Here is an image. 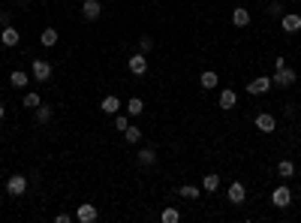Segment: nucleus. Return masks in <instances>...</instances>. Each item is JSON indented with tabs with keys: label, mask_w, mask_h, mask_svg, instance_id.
Instances as JSON below:
<instances>
[{
	"label": "nucleus",
	"mask_w": 301,
	"mask_h": 223,
	"mask_svg": "<svg viewBox=\"0 0 301 223\" xmlns=\"http://www.w3.org/2000/svg\"><path fill=\"white\" fill-rule=\"evenodd\" d=\"M232 24H235V28H247V24H250V9H244V6L232 9Z\"/></svg>",
	"instance_id": "dca6fc26"
},
{
	"label": "nucleus",
	"mask_w": 301,
	"mask_h": 223,
	"mask_svg": "<svg viewBox=\"0 0 301 223\" xmlns=\"http://www.w3.org/2000/svg\"><path fill=\"white\" fill-rule=\"evenodd\" d=\"M33 112H36V124H48V121H52V115H55L52 106H42V103H39Z\"/></svg>",
	"instance_id": "4be33fe9"
},
{
	"label": "nucleus",
	"mask_w": 301,
	"mask_h": 223,
	"mask_svg": "<svg viewBox=\"0 0 301 223\" xmlns=\"http://www.w3.org/2000/svg\"><path fill=\"white\" fill-rule=\"evenodd\" d=\"M286 66V58H274V69H283Z\"/></svg>",
	"instance_id": "2f4dec72"
},
{
	"label": "nucleus",
	"mask_w": 301,
	"mask_h": 223,
	"mask_svg": "<svg viewBox=\"0 0 301 223\" xmlns=\"http://www.w3.org/2000/svg\"><path fill=\"white\" fill-rule=\"evenodd\" d=\"M150 48H154V39H150V36H139V52H142V55H148Z\"/></svg>",
	"instance_id": "cd10ccee"
},
{
	"label": "nucleus",
	"mask_w": 301,
	"mask_h": 223,
	"mask_svg": "<svg viewBox=\"0 0 301 223\" xmlns=\"http://www.w3.org/2000/svg\"><path fill=\"white\" fill-rule=\"evenodd\" d=\"M226 196H229L232 205H241V202L247 199V187H244L241 181H235V184H229V193H226Z\"/></svg>",
	"instance_id": "f8f14e48"
},
{
	"label": "nucleus",
	"mask_w": 301,
	"mask_h": 223,
	"mask_svg": "<svg viewBox=\"0 0 301 223\" xmlns=\"http://www.w3.org/2000/svg\"><path fill=\"white\" fill-rule=\"evenodd\" d=\"M99 109H103V115H118V109H120V100L115 94H109V96H103V103H99Z\"/></svg>",
	"instance_id": "4468645a"
},
{
	"label": "nucleus",
	"mask_w": 301,
	"mask_h": 223,
	"mask_svg": "<svg viewBox=\"0 0 301 223\" xmlns=\"http://www.w3.org/2000/svg\"><path fill=\"white\" fill-rule=\"evenodd\" d=\"M280 28H283V33H298L301 31V15L298 12H283L280 15Z\"/></svg>",
	"instance_id": "7ed1b4c3"
},
{
	"label": "nucleus",
	"mask_w": 301,
	"mask_h": 223,
	"mask_svg": "<svg viewBox=\"0 0 301 223\" xmlns=\"http://www.w3.org/2000/svg\"><path fill=\"white\" fill-rule=\"evenodd\" d=\"M123 136H127V142H130V145H139V142H142V130H139V127H133V124H130L127 130H123Z\"/></svg>",
	"instance_id": "393cba45"
},
{
	"label": "nucleus",
	"mask_w": 301,
	"mask_h": 223,
	"mask_svg": "<svg viewBox=\"0 0 301 223\" xmlns=\"http://www.w3.org/2000/svg\"><path fill=\"white\" fill-rule=\"evenodd\" d=\"M39 103H42V96H39L36 91H28V94H24V100H21V106H24V109H36Z\"/></svg>",
	"instance_id": "412c9836"
},
{
	"label": "nucleus",
	"mask_w": 301,
	"mask_h": 223,
	"mask_svg": "<svg viewBox=\"0 0 301 223\" xmlns=\"http://www.w3.org/2000/svg\"><path fill=\"white\" fill-rule=\"evenodd\" d=\"M127 69L133 72V76H145V72H148V58L142 52L133 55V58H127Z\"/></svg>",
	"instance_id": "0eeeda50"
},
{
	"label": "nucleus",
	"mask_w": 301,
	"mask_h": 223,
	"mask_svg": "<svg viewBox=\"0 0 301 223\" xmlns=\"http://www.w3.org/2000/svg\"><path fill=\"white\" fill-rule=\"evenodd\" d=\"M58 39H60V33H58L55 28H45V31H42V36H39V42H42L45 48H52V45H55Z\"/></svg>",
	"instance_id": "a211bd4d"
},
{
	"label": "nucleus",
	"mask_w": 301,
	"mask_h": 223,
	"mask_svg": "<svg viewBox=\"0 0 301 223\" xmlns=\"http://www.w3.org/2000/svg\"><path fill=\"white\" fill-rule=\"evenodd\" d=\"M0 42H3L6 48H15V45L21 42V33H18V31L12 28V24H6V28L0 31Z\"/></svg>",
	"instance_id": "9b49d317"
},
{
	"label": "nucleus",
	"mask_w": 301,
	"mask_h": 223,
	"mask_svg": "<svg viewBox=\"0 0 301 223\" xmlns=\"http://www.w3.org/2000/svg\"><path fill=\"white\" fill-rule=\"evenodd\" d=\"M256 130L259 133H274L277 130V118H274L271 112H259L256 115Z\"/></svg>",
	"instance_id": "39448f33"
},
{
	"label": "nucleus",
	"mask_w": 301,
	"mask_h": 223,
	"mask_svg": "<svg viewBox=\"0 0 301 223\" xmlns=\"http://www.w3.org/2000/svg\"><path fill=\"white\" fill-rule=\"evenodd\" d=\"M9 85H12V88H18V91H24V88L30 85V76H28L24 69H15L12 76H9Z\"/></svg>",
	"instance_id": "2eb2a0df"
},
{
	"label": "nucleus",
	"mask_w": 301,
	"mask_h": 223,
	"mask_svg": "<svg viewBox=\"0 0 301 223\" xmlns=\"http://www.w3.org/2000/svg\"><path fill=\"white\" fill-rule=\"evenodd\" d=\"M3 115H6V106H0V121H3Z\"/></svg>",
	"instance_id": "473e14b6"
},
{
	"label": "nucleus",
	"mask_w": 301,
	"mask_h": 223,
	"mask_svg": "<svg viewBox=\"0 0 301 223\" xmlns=\"http://www.w3.org/2000/svg\"><path fill=\"white\" fill-rule=\"evenodd\" d=\"M82 15L88 21H96L99 15H103V3H99V0H85V3H82Z\"/></svg>",
	"instance_id": "9d476101"
},
{
	"label": "nucleus",
	"mask_w": 301,
	"mask_h": 223,
	"mask_svg": "<svg viewBox=\"0 0 301 223\" xmlns=\"http://www.w3.org/2000/svg\"><path fill=\"white\" fill-rule=\"evenodd\" d=\"M271 202H274V208H289V202H292V190L283 184V187H277L271 193Z\"/></svg>",
	"instance_id": "423d86ee"
},
{
	"label": "nucleus",
	"mask_w": 301,
	"mask_h": 223,
	"mask_svg": "<svg viewBox=\"0 0 301 223\" xmlns=\"http://www.w3.org/2000/svg\"><path fill=\"white\" fill-rule=\"evenodd\" d=\"M6 24H12V12H9V9L0 12V28H6Z\"/></svg>",
	"instance_id": "c756f323"
},
{
	"label": "nucleus",
	"mask_w": 301,
	"mask_h": 223,
	"mask_svg": "<svg viewBox=\"0 0 301 223\" xmlns=\"http://www.w3.org/2000/svg\"><path fill=\"white\" fill-rule=\"evenodd\" d=\"M181 196H184V199H199V187L184 184V187H181Z\"/></svg>",
	"instance_id": "bb28decb"
},
{
	"label": "nucleus",
	"mask_w": 301,
	"mask_h": 223,
	"mask_svg": "<svg viewBox=\"0 0 301 223\" xmlns=\"http://www.w3.org/2000/svg\"><path fill=\"white\" fill-rule=\"evenodd\" d=\"M217 82H220V79H217V72H214V69H205L202 76H199V85H202L205 91H214V88H217Z\"/></svg>",
	"instance_id": "f3484780"
},
{
	"label": "nucleus",
	"mask_w": 301,
	"mask_h": 223,
	"mask_svg": "<svg viewBox=\"0 0 301 223\" xmlns=\"http://www.w3.org/2000/svg\"><path fill=\"white\" fill-rule=\"evenodd\" d=\"M136 160H139L142 166H154V163H157V154L150 151V148H142V151L136 154Z\"/></svg>",
	"instance_id": "6ab92c4d"
},
{
	"label": "nucleus",
	"mask_w": 301,
	"mask_h": 223,
	"mask_svg": "<svg viewBox=\"0 0 301 223\" xmlns=\"http://www.w3.org/2000/svg\"><path fill=\"white\" fill-rule=\"evenodd\" d=\"M277 175H280V178H292V175H295V163H292V160H280V163H277Z\"/></svg>",
	"instance_id": "aec40b11"
},
{
	"label": "nucleus",
	"mask_w": 301,
	"mask_h": 223,
	"mask_svg": "<svg viewBox=\"0 0 301 223\" xmlns=\"http://www.w3.org/2000/svg\"><path fill=\"white\" fill-rule=\"evenodd\" d=\"M160 220H163V223H178V220H181V211H178V208H166V211L160 214Z\"/></svg>",
	"instance_id": "a878e982"
},
{
	"label": "nucleus",
	"mask_w": 301,
	"mask_h": 223,
	"mask_svg": "<svg viewBox=\"0 0 301 223\" xmlns=\"http://www.w3.org/2000/svg\"><path fill=\"white\" fill-rule=\"evenodd\" d=\"M127 127H130V124H127V118H123V115H118V118H115V130H120V133H123Z\"/></svg>",
	"instance_id": "c85d7f7f"
},
{
	"label": "nucleus",
	"mask_w": 301,
	"mask_h": 223,
	"mask_svg": "<svg viewBox=\"0 0 301 223\" xmlns=\"http://www.w3.org/2000/svg\"><path fill=\"white\" fill-rule=\"evenodd\" d=\"M271 76H256L253 82H247V94H253V96H262L265 91H271Z\"/></svg>",
	"instance_id": "f03ea898"
},
{
	"label": "nucleus",
	"mask_w": 301,
	"mask_h": 223,
	"mask_svg": "<svg viewBox=\"0 0 301 223\" xmlns=\"http://www.w3.org/2000/svg\"><path fill=\"white\" fill-rule=\"evenodd\" d=\"M24 190H28V178L24 175H9L6 178V193L9 196H21Z\"/></svg>",
	"instance_id": "6e6552de"
},
{
	"label": "nucleus",
	"mask_w": 301,
	"mask_h": 223,
	"mask_svg": "<svg viewBox=\"0 0 301 223\" xmlns=\"http://www.w3.org/2000/svg\"><path fill=\"white\" fill-rule=\"evenodd\" d=\"M127 112L130 115H142L145 112V103L139 100V96H130V100H127Z\"/></svg>",
	"instance_id": "b1692460"
},
{
	"label": "nucleus",
	"mask_w": 301,
	"mask_h": 223,
	"mask_svg": "<svg viewBox=\"0 0 301 223\" xmlns=\"http://www.w3.org/2000/svg\"><path fill=\"white\" fill-rule=\"evenodd\" d=\"M268 12H271V15H283V3H277V0H274V3L268 6Z\"/></svg>",
	"instance_id": "7c9ffc66"
},
{
	"label": "nucleus",
	"mask_w": 301,
	"mask_h": 223,
	"mask_svg": "<svg viewBox=\"0 0 301 223\" xmlns=\"http://www.w3.org/2000/svg\"><path fill=\"white\" fill-rule=\"evenodd\" d=\"M96 217H99V211H96V205H90V202H82L79 211H75V220H79V223H93Z\"/></svg>",
	"instance_id": "1a4fd4ad"
},
{
	"label": "nucleus",
	"mask_w": 301,
	"mask_h": 223,
	"mask_svg": "<svg viewBox=\"0 0 301 223\" xmlns=\"http://www.w3.org/2000/svg\"><path fill=\"white\" fill-rule=\"evenodd\" d=\"M202 187H205L208 193H214V190L220 187V175H214V172H208V175L202 178Z\"/></svg>",
	"instance_id": "5701e85b"
},
{
	"label": "nucleus",
	"mask_w": 301,
	"mask_h": 223,
	"mask_svg": "<svg viewBox=\"0 0 301 223\" xmlns=\"http://www.w3.org/2000/svg\"><path fill=\"white\" fill-rule=\"evenodd\" d=\"M30 72H33V79H36V82H48L55 69H52V64H48L45 58H33V61H30Z\"/></svg>",
	"instance_id": "f257e3e1"
},
{
	"label": "nucleus",
	"mask_w": 301,
	"mask_h": 223,
	"mask_svg": "<svg viewBox=\"0 0 301 223\" xmlns=\"http://www.w3.org/2000/svg\"><path fill=\"white\" fill-rule=\"evenodd\" d=\"M295 69H289V66H283V69H274V76H271V82L274 85H280V88H289V85H295Z\"/></svg>",
	"instance_id": "20e7f679"
},
{
	"label": "nucleus",
	"mask_w": 301,
	"mask_h": 223,
	"mask_svg": "<svg viewBox=\"0 0 301 223\" xmlns=\"http://www.w3.org/2000/svg\"><path fill=\"white\" fill-rule=\"evenodd\" d=\"M235 103H238V94H235L232 88H223V91H220V106L229 112V109H235Z\"/></svg>",
	"instance_id": "ddd939ff"
}]
</instances>
